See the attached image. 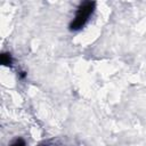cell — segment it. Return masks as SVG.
Returning <instances> with one entry per match:
<instances>
[{
  "label": "cell",
  "instance_id": "1",
  "mask_svg": "<svg viewBox=\"0 0 146 146\" xmlns=\"http://www.w3.org/2000/svg\"><path fill=\"white\" fill-rule=\"evenodd\" d=\"M95 6H96V3L94 1H84L83 3H81L76 10L74 19L70 24V30L78 31V30L82 29L86 25V23L88 22L90 15L94 13Z\"/></svg>",
  "mask_w": 146,
  "mask_h": 146
},
{
  "label": "cell",
  "instance_id": "2",
  "mask_svg": "<svg viewBox=\"0 0 146 146\" xmlns=\"http://www.w3.org/2000/svg\"><path fill=\"white\" fill-rule=\"evenodd\" d=\"M0 63L3 66H11V64H13L11 55L9 52H2L0 56Z\"/></svg>",
  "mask_w": 146,
  "mask_h": 146
},
{
  "label": "cell",
  "instance_id": "3",
  "mask_svg": "<svg viewBox=\"0 0 146 146\" xmlns=\"http://www.w3.org/2000/svg\"><path fill=\"white\" fill-rule=\"evenodd\" d=\"M10 146H26V144H25V141L22 138H18L13 144H10Z\"/></svg>",
  "mask_w": 146,
  "mask_h": 146
}]
</instances>
